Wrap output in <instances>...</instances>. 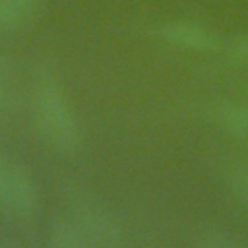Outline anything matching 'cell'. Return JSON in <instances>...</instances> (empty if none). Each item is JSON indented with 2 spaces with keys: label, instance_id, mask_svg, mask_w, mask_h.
Segmentation results:
<instances>
[{
  "label": "cell",
  "instance_id": "cell-1",
  "mask_svg": "<svg viewBox=\"0 0 248 248\" xmlns=\"http://www.w3.org/2000/svg\"><path fill=\"white\" fill-rule=\"evenodd\" d=\"M31 108L46 143L62 153H74L81 147L79 120L54 74H37L31 89Z\"/></svg>",
  "mask_w": 248,
  "mask_h": 248
},
{
  "label": "cell",
  "instance_id": "cell-2",
  "mask_svg": "<svg viewBox=\"0 0 248 248\" xmlns=\"http://www.w3.org/2000/svg\"><path fill=\"white\" fill-rule=\"evenodd\" d=\"M70 211L87 248H128L122 227L105 205L79 194L72 198Z\"/></svg>",
  "mask_w": 248,
  "mask_h": 248
},
{
  "label": "cell",
  "instance_id": "cell-3",
  "mask_svg": "<svg viewBox=\"0 0 248 248\" xmlns=\"http://www.w3.org/2000/svg\"><path fill=\"white\" fill-rule=\"evenodd\" d=\"M0 209L25 221H31L39 211V190H37L35 178L21 163L14 159H12Z\"/></svg>",
  "mask_w": 248,
  "mask_h": 248
},
{
  "label": "cell",
  "instance_id": "cell-4",
  "mask_svg": "<svg viewBox=\"0 0 248 248\" xmlns=\"http://www.w3.org/2000/svg\"><path fill=\"white\" fill-rule=\"evenodd\" d=\"M157 35L165 43L190 52H213L219 45V37L213 29L190 19L163 21L157 27Z\"/></svg>",
  "mask_w": 248,
  "mask_h": 248
},
{
  "label": "cell",
  "instance_id": "cell-5",
  "mask_svg": "<svg viewBox=\"0 0 248 248\" xmlns=\"http://www.w3.org/2000/svg\"><path fill=\"white\" fill-rule=\"evenodd\" d=\"M43 0H0V37L27 27L41 12Z\"/></svg>",
  "mask_w": 248,
  "mask_h": 248
},
{
  "label": "cell",
  "instance_id": "cell-6",
  "mask_svg": "<svg viewBox=\"0 0 248 248\" xmlns=\"http://www.w3.org/2000/svg\"><path fill=\"white\" fill-rule=\"evenodd\" d=\"M217 122L238 141L248 143V105L238 101H225L215 110Z\"/></svg>",
  "mask_w": 248,
  "mask_h": 248
},
{
  "label": "cell",
  "instance_id": "cell-7",
  "mask_svg": "<svg viewBox=\"0 0 248 248\" xmlns=\"http://www.w3.org/2000/svg\"><path fill=\"white\" fill-rule=\"evenodd\" d=\"M45 248H87V244L72 217H60L52 221Z\"/></svg>",
  "mask_w": 248,
  "mask_h": 248
},
{
  "label": "cell",
  "instance_id": "cell-8",
  "mask_svg": "<svg viewBox=\"0 0 248 248\" xmlns=\"http://www.w3.org/2000/svg\"><path fill=\"white\" fill-rule=\"evenodd\" d=\"M196 248H248V240L227 231H205L196 238Z\"/></svg>",
  "mask_w": 248,
  "mask_h": 248
},
{
  "label": "cell",
  "instance_id": "cell-9",
  "mask_svg": "<svg viewBox=\"0 0 248 248\" xmlns=\"http://www.w3.org/2000/svg\"><path fill=\"white\" fill-rule=\"evenodd\" d=\"M227 188L240 203L248 205V161H240L227 170Z\"/></svg>",
  "mask_w": 248,
  "mask_h": 248
},
{
  "label": "cell",
  "instance_id": "cell-10",
  "mask_svg": "<svg viewBox=\"0 0 248 248\" xmlns=\"http://www.w3.org/2000/svg\"><path fill=\"white\" fill-rule=\"evenodd\" d=\"M10 167H12V159L6 157L4 153H0V203H2V198H4V190H6Z\"/></svg>",
  "mask_w": 248,
  "mask_h": 248
},
{
  "label": "cell",
  "instance_id": "cell-11",
  "mask_svg": "<svg viewBox=\"0 0 248 248\" xmlns=\"http://www.w3.org/2000/svg\"><path fill=\"white\" fill-rule=\"evenodd\" d=\"M10 89H8V85H6V81H0V114L8 108V105H10Z\"/></svg>",
  "mask_w": 248,
  "mask_h": 248
},
{
  "label": "cell",
  "instance_id": "cell-12",
  "mask_svg": "<svg viewBox=\"0 0 248 248\" xmlns=\"http://www.w3.org/2000/svg\"><path fill=\"white\" fill-rule=\"evenodd\" d=\"M10 68H12V62L8 56L0 54V81H6L8 74H10Z\"/></svg>",
  "mask_w": 248,
  "mask_h": 248
},
{
  "label": "cell",
  "instance_id": "cell-13",
  "mask_svg": "<svg viewBox=\"0 0 248 248\" xmlns=\"http://www.w3.org/2000/svg\"><path fill=\"white\" fill-rule=\"evenodd\" d=\"M0 248H21V246L12 240H0Z\"/></svg>",
  "mask_w": 248,
  "mask_h": 248
}]
</instances>
